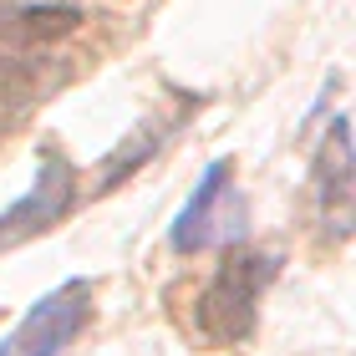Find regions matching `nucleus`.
I'll return each mask as SVG.
<instances>
[{"instance_id":"nucleus-3","label":"nucleus","mask_w":356,"mask_h":356,"mask_svg":"<svg viewBox=\"0 0 356 356\" xmlns=\"http://www.w3.org/2000/svg\"><path fill=\"white\" fill-rule=\"evenodd\" d=\"M87 311H92V290L82 280L51 290L41 305H31V316L6 336L0 356H61L72 346V336L87 326Z\"/></svg>"},{"instance_id":"nucleus-4","label":"nucleus","mask_w":356,"mask_h":356,"mask_svg":"<svg viewBox=\"0 0 356 356\" xmlns=\"http://www.w3.org/2000/svg\"><path fill=\"white\" fill-rule=\"evenodd\" d=\"M72 184H76V178H72V163H61L56 153H46L36 184H31V193H26L15 209L0 214V250L21 245L26 234H41V229H51V224H61V214L72 209V193H76Z\"/></svg>"},{"instance_id":"nucleus-1","label":"nucleus","mask_w":356,"mask_h":356,"mask_svg":"<svg viewBox=\"0 0 356 356\" xmlns=\"http://www.w3.org/2000/svg\"><path fill=\"white\" fill-rule=\"evenodd\" d=\"M275 265L280 260H270V254H229L224 260V270L199 300V326L209 341H239L254 326V300L275 280Z\"/></svg>"},{"instance_id":"nucleus-6","label":"nucleus","mask_w":356,"mask_h":356,"mask_svg":"<svg viewBox=\"0 0 356 356\" xmlns=\"http://www.w3.org/2000/svg\"><path fill=\"white\" fill-rule=\"evenodd\" d=\"M76 26V10L67 6H10L0 10V31H15V36H61V31Z\"/></svg>"},{"instance_id":"nucleus-2","label":"nucleus","mask_w":356,"mask_h":356,"mask_svg":"<svg viewBox=\"0 0 356 356\" xmlns=\"http://www.w3.org/2000/svg\"><path fill=\"white\" fill-rule=\"evenodd\" d=\"M234 168L229 163H209L199 193L188 199V209L173 224V250H214V245H234L245 229V199L234 193Z\"/></svg>"},{"instance_id":"nucleus-5","label":"nucleus","mask_w":356,"mask_h":356,"mask_svg":"<svg viewBox=\"0 0 356 356\" xmlns=\"http://www.w3.org/2000/svg\"><path fill=\"white\" fill-rule=\"evenodd\" d=\"M346 118L331 122L326 143H321V158H316V199H321V214H326L331 234H346L351 229V143H346Z\"/></svg>"}]
</instances>
